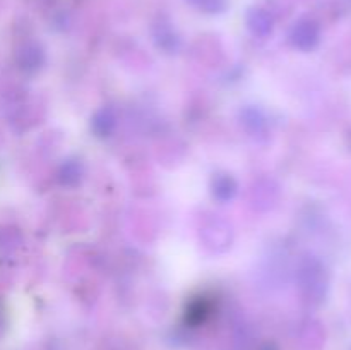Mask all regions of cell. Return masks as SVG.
<instances>
[{
	"instance_id": "obj_1",
	"label": "cell",
	"mask_w": 351,
	"mask_h": 350,
	"mask_svg": "<svg viewBox=\"0 0 351 350\" xmlns=\"http://www.w3.org/2000/svg\"><path fill=\"white\" fill-rule=\"evenodd\" d=\"M321 40V27L314 19H300L290 31V43L302 51L314 50Z\"/></svg>"
},
{
	"instance_id": "obj_2",
	"label": "cell",
	"mask_w": 351,
	"mask_h": 350,
	"mask_svg": "<svg viewBox=\"0 0 351 350\" xmlns=\"http://www.w3.org/2000/svg\"><path fill=\"white\" fill-rule=\"evenodd\" d=\"M300 287L304 292L312 295H321L328 288L324 268L315 259H308L302 264L300 270Z\"/></svg>"
},
{
	"instance_id": "obj_3",
	"label": "cell",
	"mask_w": 351,
	"mask_h": 350,
	"mask_svg": "<svg viewBox=\"0 0 351 350\" xmlns=\"http://www.w3.org/2000/svg\"><path fill=\"white\" fill-rule=\"evenodd\" d=\"M153 34L158 47L170 51V54L177 51L178 47H180V38H178L177 31L173 30V26H171L167 19H160L156 24H154Z\"/></svg>"
},
{
	"instance_id": "obj_4",
	"label": "cell",
	"mask_w": 351,
	"mask_h": 350,
	"mask_svg": "<svg viewBox=\"0 0 351 350\" xmlns=\"http://www.w3.org/2000/svg\"><path fill=\"white\" fill-rule=\"evenodd\" d=\"M247 26L256 36H267L273 31V17L266 9L254 7L247 12Z\"/></svg>"
},
{
	"instance_id": "obj_5",
	"label": "cell",
	"mask_w": 351,
	"mask_h": 350,
	"mask_svg": "<svg viewBox=\"0 0 351 350\" xmlns=\"http://www.w3.org/2000/svg\"><path fill=\"white\" fill-rule=\"evenodd\" d=\"M237 189H239V185H237L235 178L230 174H218L213 177L211 191L213 196H215L218 201L226 202L230 201V199H233L237 194Z\"/></svg>"
},
{
	"instance_id": "obj_6",
	"label": "cell",
	"mask_w": 351,
	"mask_h": 350,
	"mask_svg": "<svg viewBox=\"0 0 351 350\" xmlns=\"http://www.w3.org/2000/svg\"><path fill=\"white\" fill-rule=\"evenodd\" d=\"M43 58H45L43 51H41V48L34 43L24 45V47L19 50V54H17L19 65L24 69V71H29V72L38 71V69L41 67V64H43Z\"/></svg>"
},
{
	"instance_id": "obj_7",
	"label": "cell",
	"mask_w": 351,
	"mask_h": 350,
	"mask_svg": "<svg viewBox=\"0 0 351 350\" xmlns=\"http://www.w3.org/2000/svg\"><path fill=\"white\" fill-rule=\"evenodd\" d=\"M117 126V117L113 113V110L110 108H103L99 112L95 113L91 120V129L95 130L96 136L99 137H106L113 132Z\"/></svg>"
},
{
	"instance_id": "obj_8",
	"label": "cell",
	"mask_w": 351,
	"mask_h": 350,
	"mask_svg": "<svg viewBox=\"0 0 351 350\" xmlns=\"http://www.w3.org/2000/svg\"><path fill=\"white\" fill-rule=\"evenodd\" d=\"M82 177V167L77 161H67L58 172V180L64 185H75Z\"/></svg>"
},
{
	"instance_id": "obj_9",
	"label": "cell",
	"mask_w": 351,
	"mask_h": 350,
	"mask_svg": "<svg viewBox=\"0 0 351 350\" xmlns=\"http://www.w3.org/2000/svg\"><path fill=\"white\" fill-rule=\"evenodd\" d=\"M185 2L204 14H221L228 9V0H185Z\"/></svg>"
},
{
	"instance_id": "obj_10",
	"label": "cell",
	"mask_w": 351,
	"mask_h": 350,
	"mask_svg": "<svg viewBox=\"0 0 351 350\" xmlns=\"http://www.w3.org/2000/svg\"><path fill=\"white\" fill-rule=\"evenodd\" d=\"M209 314V304L206 299H197V301L191 302L187 309V319L192 323H201L204 321L206 316Z\"/></svg>"
}]
</instances>
